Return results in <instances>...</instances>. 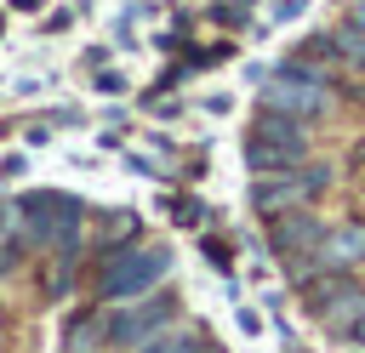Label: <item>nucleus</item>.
Returning a JSON list of instances; mask_svg holds the SVG:
<instances>
[{
    "label": "nucleus",
    "mask_w": 365,
    "mask_h": 353,
    "mask_svg": "<svg viewBox=\"0 0 365 353\" xmlns=\"http://www.w3.org/2000/svg\"><path fill=\"white\" fill-rule=\"evenodd\" d=\"M171 262H177V256H171L165 245H148V239L108 245V251H97V268H91V302H97V307L137 302V296H148V290L165 285Z\"/></svg>",
    "instance_id": "1"
},
{
    "label": "nucleus",
    "mask_w": 365,
    "mask_h": 353,
    "mask_svg": "<svg viewBox=\"0 0 365 353\" xmlns=\"http://www.w3.org/2000/svg\"><path fill=\"white\" fill-rule=\"evenodd\" d=\"M336 80H331V68L325 63H308V57H285L268 80H262V108H274V114H291V120H302V125H314V120H325L331 108H336Z\"/></svg>",
    "instance_id": "2"
},
{
    "label": "nucleus",
    "mask_w": 365,
    "mask_h": 353,
    "mask_svg": "<svg viewBox=\"0 0 365 353\" xmlns=\"http://www.w3.org/2000/svg\"><path fill=\"white\" fill-rule=\"evenodd\" d=\"M331 165L325 159H302V165H285V171H251V188H245V199H251V211L268 222V216H285V211H302L308 199H319L325 188H331Z\"/></svg>",
    "instance_id": "3"
},
{
    "label": "nucleus",
    "mask_w": 365,
    "mask_h": 353,
    "mask_svg": "<svg viewBox=\"0 0 365 353\" xmlns=\"http://www.w3.org/2000/svg\"><path fill=\"white\" fill-rule=\"evenodd\" d=\"M23 216H29V245L34 251H68L80 256V239H86V199L63 194V188H34L23 194Z\"/></svg>",
    "instance_id": "4"
},
{
    "label": "nucleus",
    "mask_w": 365,
    "mask_h": 353,
    "mask_svg": "<svg viewBox=\"0 0 365 353\" xmlns=\"http://www.w3.org/2000/svg\"><path fill=\"white\" fill-rule=\"evenodd\" d=\"M171 325H177V296H171V290H148V296H137V302L103 307V347L137 353V347H148L154 336H165Z\"/></svg>",
    "instance_id": "5"
},
{
    "label": "nucleus",
    "mask_w": 365,
    "mask_h": 353,
    "mask_svg": "<svg viewBox=\"0 0 365 353\" xmlns=\"http://www.w3.org/2000/svg\"><path fill=\"white\" fill-rule=\"evenodd\" d=\"M314 148V131L291 114H274V108H257L251 131H245V165L251 171H285V165H302Z\"/></svg>",
    "instance_id": "6"
},
{
    "label": "nucleus",
    "mask_w": 365,
    "mask_h": 353,
    "mask_svg": "<svg viewBox=\"0 0 365 353\" xmlns=\"http://www.w3.org/2000/svg\"><path fill=\"white\" fill-rule=\"evenodd\" d=\"M302 302H308V313L342 342V330L365 313V285H359L354 273H331V268H319V273L302 285Z\"/></svg>",
    "instance_id": "7"
},
{
    "label": "nucleus",
    "mask_w": 365,
    "mask_h": 353,
    "mask_svg": "<svg viewBox=\"0 0 365 353\" xmlns=\"http://www.w3.org/2000/svg\"><path fill=\"white\" fill-rule=\"evenodd\" d=\"M319 239H325V222H319L308 205H302V211H285V216H268V251H274L279 262L308 256Z\"/></svg>",
    "instance_id": "8"
},
{
    "label": "nucleus",
    "mask_w": 365,
    "mask_h": 353,
    "mask_svg": "<svg viewBox=\"0 0 365 353\" xmlns=\"http://www.w3.org/2000/svg\"><path fill=\"white\" fill-rule=\"evenodd\" d=\"M314 256H319V268H331V273H354V268H365V222H359V216L325 222V239L314 245Z\"/></svg>",
    "instance_id": "9"
},
{
    "label": "nucleus",
    "mask_w": 365,
    "mask_h": 353,
    "mask_svg": "<svg viewBox=\"0 0 365 353\" xmlns=\"http://www.w3.org/2000/svg\"><path fill=\"white\" fill-rule=\"evenodd\" d=\"M325 51H331V63H342V68L365 74V28H354L348 17L325 28Z\"/></svg>",
    "instance_id": "10"
},
{
    "label": "nucleus",
    "mask_w": 365,
    "mask_h": 353,
    "mask_svg": "<svg viewBox=\"0 0 365 353\" xmlns=\"http://www.w3.org/2000/svg\"><path fill=\"white\" fill-rule=\"evenodd\" d=\"M63 347H68V353H86V347L97 353V347H103V307H97V302L68 313V325H63Z\"/></svg>",
    "instance_id": "11"
},
{
    "label": "nucleus",
    "mask_w": 365,
    "mask_h": 353,
    "mask_svg": "<svg viewBox=\"0 0 365 353\" xmlns=\"http://www.w3.org/2000/svg\"><path fill=\"white\" fill-rule=\"evenodd\" d=\"M74 273H80V256H68V251H51L46 262H40V296H68L74 290Z\"/></svg>",
    "instance_id": "12"
},
{
    "label": "nucleus",
    "mask_w": 365,
    "mask_h": 353,
    "mask_svg": "<svg viewBox=\"0 0 365 353\" xmlns=\"http://www.w3.org/2000/svg\"><path fill=\"white\" fill-rule=\"evenodd\" d=\"M131 239H143V216H137V211H103V216H97V251L131 245Z\"/></svg>",
    "instance_id": "13"
},
{
    "label": "nucleus",
    "mask_w": 365,
    "mask_h": 353,
    "mask_svg": "<svg viewBox=\"0 0 365 353\" xmlns=\"http://www.w3.org/2000/svg\"><path fill=\"white\" fill-rule=\"evenodd\" d=\"M137 353H211V342H205V330H165V336H154L148 347H137Z\"/></svg>",
    "instance_id": "14"
},
{
    "label": "nucleus",
    "mask_w": 365,
    "mask_h": 353,
    "mask_svg": "<svg viewBox=\"0 0 365 353\" xmlns=\"http://www.w3.org/2000/svg\"><path fill=\"white\" fill-rule=\"evenodd\" d=\"M165 211H171V222H182V228H205V205H200L194 194H182V199H165Z\"/></svg>",
    "instance_id": "15"
},
{
    "label": "nucleus",
    "mask_w": 365,
    "mask_h": 353,
    "mask_svg": "<svg viewBox=\"0 0 365 353\" xmlns=\"http://www.w3.org/2000/svg\"><path fill=\"white\" fill-rule=\"evenodd\" d=\"M200 251H205V262H211V268L234 273V245H228L222 233H205V239H200Z\"/></svg>",
    "instance_id": "16"
},
{
    "label": "nucleus",
    "mask_w": 365,
    "mask_h": 353,
    "mask_svg": "<svg viewBox=\"0 0 365 353\" xmlns=\"http://www.w3.org/2000/svg\"><path fill=\"white\" fill-rule=\"evenodd\" d=\"M211 17H217V23H228V28H240V23L251 17V0H222V6L211 11Z\"/></svg>",
    "instance_id": "17"
},
{
    "label": "nucleus",
    "mask_w": 365,
    "mask_h": 353,
    "mask_svg": "<svg viewBox=\"0 0 365 353\" xmlns=\"http://www.w3.org/2000/svg\"><path fill=\"white\" fill-rule=\"evenodd\" d=\"M302 11V0H274V23H291Z\"/></svg>",
    "instance_id": "18"
},
{
    "label": "nucleus",
    "mask_w": 365,
    "mask_h": 353,
    "mask_svg": "<svg viewBox=\"0 0 365 353\" xmlns=\"http://www.w3.org/2000/svg\"><path fill=\"white\" fill-rule=\"evenodd\" d=\"M342 342H348V347H365V313H359V319L342 330Z\"/></svg>",
    "instance_id": "19"
},
{
    "label": "nucleus",
    "mask_w": 365,
    "mask_h": 353,
    "mask_svg": "<svg viewBox=\"0 0 365 353\" xmlns=\"http://www.w3.org/2000/svg\"><path fill=\"white\" fill-rule=\"evenodd\" d=\"M120 85H125V80H120L114 68H103V74H97V91H120Z\"/></svg>",
    "instance_id": "20"
},
{
    "label": "nucleus",
    "mask_w": 365,
    "mask_h": 353,
    "mask_svg": "<svg viewBox=\"0 0 365 353\" xmlns=\"http://www.w3.org/2000/svg\"><path fill=\"white\" fill-rule=\"evenodd\" d=\"M348 23H354V28H365V0H354V6H348Z\"/></svg>",
    "instance_id": "21"
},
{
    "label": "nucleus",
    "mask_w": 365,
    "mask_h": 353,
    "mask_svg": "<svg viewBox=\"0 0 365 353\" xmlns=\"http://www.w3.org/2000/svg\"><path fill=\"white\" fill-rule=\"evenodd\" d=\"M11 6H17V11H40V0H11Z\"/></svg>",
    "instance_id": "22"
},
{
    "label": "nucleus",
    "mask_w": 365,
    "mask_h": 353,
    "mask_svg": "<svg viewBox=\"0 0 365 353\" xmlns=\"http://www.w3.org/2000/svg\"><path fill=\"white\" fill-rule=\"evenodd\" d=\"M0 342H6V313H0Z\"/></svg>",
    "instance_id": "23"
},
{
    "label": "nucleus",
    "mask_w": 365,
    "mask_h": 353,
    "mask_svg": "<svg viewBox=\"0 0 365 353\" xmlns=\"http://www.w3.org/2000/svg\"><path fill=\"white\" fill-rule=\"evenodd\" d=\"M0 34H6V17H0Z\"/></svg>",
    "instance_id": "24"
},
{
    "label": "nucleus",
    "mask_w": 365,
    "mask_h": 353,
    "mask_svg": "<svg viewBox=\"0 0 365 353\" xmlns=\"http://www.w3.org/2000/svg\"><path fill=\"white\" fill-rule=\"evenodd\" d=\"M354 353H359V347H354Z\"/></svg>",
    "instance_id": "25"
}]
</instances>
